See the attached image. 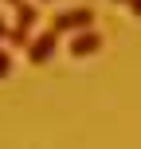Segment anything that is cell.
<instances>
[{
	"mask_svg": "<svg viewBox=\"0 0 141 149\" xmlns=\"http://www.w3.org/2000/svg\"><path fill=\"white\" fill-rule=\"evenodd\" d=\"M86 28H94V12L90 8H63L59 16H51V28L47 31H55V36H74V31H86Z\"/></svg>",
	"mask_w": 141,
	"mask_h": 149,
	"instance_id": "1",
	"label": "cell"
},
{
	"mask_svg": "<svg viewBox=\"0 0 141 149\" xmlns=\"http://www.w3.org/2000/svg\"><path fill=\"white\" fill-rule=\"evenodd\" d=\"M24 51H28V63L43 67V63L59 51V36H55V31H39V36H31V43L24 47Z\"/></svg>",
	"mask_w": 141,
	"mask_h": 149,
	"instance_id": "2",
	"label": "cell"
},
{
	"mask_svg": "<svg viewBox=\"0 0 141 149\" xmlns=\"http://www.w3.org/2000/svg\"><path fill=\"white\" fill-rule=\"evenodd\" d=\"M67 51H71V59H90V55H98V51H102V36H98L94 28L74 31V36H71V43H67Z\"/></svg>",
	"mask_w": 141,
	"mask_h": 149,
	"instance_id": "3",
	"label": "cell"
},
{
	"mask_svg": "<svg viewBox=\"0 0 141 149\" xmlns=\"http://www.w3.org/2000/svg\"><path fill=\"white\" fill-rule=\"evenodd\" d=\"M35 20H39V12H35V4H31V0L16 4V16H12L16 28H35Z\"/></svg>",
	"mask_w": 141,
	"mask_h": 149,
	"instance_id": "4",
	"label": "cell"
},
{
	"mask_svg": "<svg viewBox=\"0 0 141 149\" xmlns=\"http://www.w3.org/2000/svg\"><path fill=\"white\" fill-rule=\"evenodd\" d=\"M4 43H8V47H20V51H24V47L31 43V28H16V24H8Z\"/></svg>",
	"mask_w": 141,
	"mask_h": 149,
	"instance_id": "5",
	"label": "cell"
},
{
	"mask_svg": "<svg viewBox=\"0 0 141 149\" xmlns=\"http://www.w3.org/2000/svg\"><path fill=\"white\" fill-rule=\"evenodd\" d=\"M8 74H12V51L0 47V79H8Z\"/></svg>",
	"mask_w": 141,
	"mask_h": 149,
	"instance_id": "6",
	"label": "cell"
},
{
	"mask_svg": "<svg viewBox=\"0 0 141 149\" xmlns=\"http://www.w3.org/2000/svg\"><path fill=\"white\" fill-rule=\"evenodd\" d=\"M126 8H129V16H133V20H141V0H126Z\"/></svg>",
	"mask_w": 141,
	"mask_h": 149,
	"instance_id": "7",
	"label": "cell"
},
{
	"mask_svg": "<svg viewBox=\"0 0 141 149\" xmlns=\"http://www.w3.org/2000/svg\"><path fill=\"white\" fill-rule=\"evenodd\" d=\"M4 31H8V24H4V20H0V43H4Z\"/></svg>",
	"mask_w": 141,
	"mask_h": 149,
	"instance_id": "8",
	"label": "cell"
},
{
	"mask_svg": "<svg viewBox=\"0 0 141 149\" xmlns=\"http://www.w3.org/2000/svg\"><path fill=\"white\" fill-rule=\"evenodd\" d=\"M4 4H12V8H16V4H24V0H4Z\"/></svg>",
	"mask_w": 141,
	"mask_h": 149,
	"instance_id": "9",
	"label": "cell"
},
{
	"mask_svg": "<svg viewBox=\"0 0 141 149\" xmlns=\"http://www.w3.org/2000/svg\"><path fill=\"white\" fill-rule=\"evenodd\" d=\"M110 4H126V0H110Z\"/></svg>",
	"mask_w": 141,
	"mask_h": 149,
	"instance_id": "10",
	"label": "cell"
},
{
	"mask_svg": "<svg viewBox=\"0 0 141 149\" xmlns=\"http://www.w3.org/2000/svg\"><path fill=\"white\" fill-rule=\"evenodd\" d=\"M39 4H47V0H39Z\"/></svg>",
	"mask_w": 141,
	"mask_h": 149,
	"instance_id": "11",
	"label": "cell"
}]
</instances>
